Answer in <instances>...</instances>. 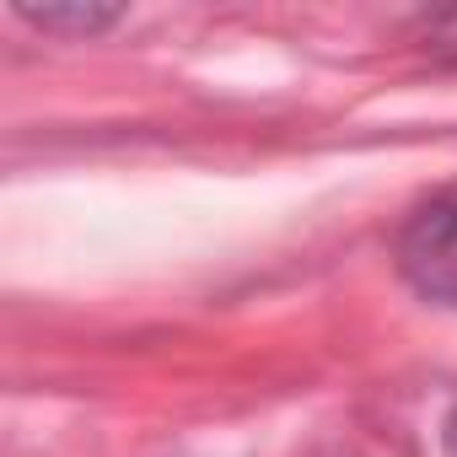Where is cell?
Returning a JSON list of instances; mask_svg holds the SVG:
<instances>
[{
	"label": "cell",
	"mask_w": 457,
	"mask_h": 457,
	"mask_svg": "<svg viewBox=\"0 0 457 457\" xmlns=\"http://www.w3.org/2000/svg\"><path fill=\"white\" fill-rule=\"evenodd\" d=\"M393 259L414 296L457 307V194H436L398 226Z\"/></svg>",
	"instance_id": "6da1fadb"
},
{
	"label": "cell",
	"mask_w": 457,
	"mask_h": 457,
	"mask_svg": "<svg viewBox=\"0 0 457 457\" xmlns=\"http://www.w3.org/2000/svg\"><path fill=\"white\" fill-rule=\"evenodd\" d=\"M22 17L33 22V28H44V33H81V38H92V33H103V28H113L124 12H113V6H22Z\"/></svg>",
	"instance_id": "7a4b0ae2"
},
{
	"label": "cell",
	"mask_w": 457,
	"mask_h": 457,
	"mask_svg": "<svg viewBox=\"0 0 457 457\" xmlns=\"http://www.w3.org/2000/svg\"><path fill=\"white\" fill-rule=\"evenodd\" d=\"M420 38H425V49H430L436 60L457 65V6H452V12H430V17H420Z\"/></svg>",
	"instance_id": "3957f363"
},
{
	"label": "cell",
	"mask_w": 457,
	"mask_h": 457,
	"mask_svg": "<svg viewBox=\"0 0 457 457\" xmlns=\"http://www.w3.org/2000/svg\"><path fill=\"white\" fill-rule=\"evenodd\" d=\"M446 452L457 457V403H452V414H446Z\"/></svg>",
	"instance_id": "277c9868"
},
{
	"label": "cell",
	"mask_w": 457,
	"mask_h": 457,
	"mask_svg": "<svg viewBox=\"0 0 457 457\" xmlns=\"http://www.w3.org/2000/svg\"><path fill=\"white\" fill-rule=\"evenodd\" d=\"M312 457H361V452H350V446H318Z\"/></svg>",
	"instance_id": "5b68a950"
}]
</instances>
